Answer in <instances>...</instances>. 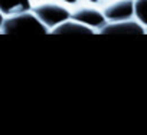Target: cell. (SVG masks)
Masks as SVG:
<instances>
[{"mask_svg": "<svg viewBox=\"0 0 147 135\" xmlns=\"http://www.w3.org/2000/svg\"><path fill=\"white\" fill-rule=\"evenodd\" d=\"M134 17L147 30V0H134Z\"/></svg>", "mask_w": 147, "mask_h": 135, "instance_id": "obj_8", "label": "cell"}, {"mask_svg": "<svg viewBox=\"0 0 147 135\" xmlns=\"http://www.w3.org/2000/svg\"><path fill=\"white\" fill-rule=\"evenodd\" d=\"M71 17L87 25L91 29H94L97 33L107 23V19L102 13L101 6H94V5H88V3H81L77 7H74Z\"/></svg>", "mask_w": 147, "mask_h": 135, "instance_id": "obj_3", "label": "cell"}, {"mask_svg": "<svg viewBox=\"0 0 147 135\" xmlns=\"http://www.w3.org/2000/svg\"><path fill=\"white\" fill-rule=\"evenodd\" d=\"M146 33H147L146 27L136 17L118 22H107L98 30V35H111V36H138Z\"/></svg>", "mask_w": 147, "mask_h": 135, "instance_id": "obj_4", "label": "cell"}, {"mask_svg": "<svg viewBox=\"0 0 147 135\" xmlns=\"http://www.w3.org/2000/svg\"><path fill=\"white\" fill-rule=\"evenodd\" d=\"M42 2H48V0H32L33 5H38V3H42Z\"/></svg>", "mask_w": 147, "mask_h": 135, "instance_id": "obj_11", "label": "cell"}, {"mask_svg": "<svg viewBox=\"0 0 147 135\" xmlns=\"http://www.w3.org/2000/svg\"><path fill=\"white\" fill-rule=\"evenodd\" d=\"M3 35H49L48 27L38 19V16L30 10L19 12L10 16H5L0 27Z\"/></svg>", "mask_w": 147, "mask_h": 135, "instance_id": "obj_1", "label": "cell"}, {"mask_svg": "<svg viewBox=\"0 0 147 135\" xmlns=\"http://www.w3.org/2000/svg\"><path fill=\"white\" fill-rule=\"evenodd\" d=\"M58 2H61V3H63L65 6H68V7L74 9V7H77L78 5L84 3V0H58Z\"/></svg>", "mask_w": 147, "mask_h": 135, "instance_id": "obj_9", "label": "cell"}, {"mask_svg": "<svg viewBox=\"0 0 147 135\" xmlns=\"http://www.w3.org/2000/svg\"><path fill=\"white\" fill-rule=\"evenodd\" d=\"M107 22H118L134 17V0H111L101 6Z\"/></svg>", "mask_w": 147, "mask_h": 135, "instance_id": "obj_5", "label": "cell"}, {"mask_svg": "<svg viewBox=\"0 0 147 135\" xmlns=\"http://www.w3.org/2000/svg\"><path fill=\"white\" fill-rule=\"evenodd\" d=\"M3 20H5V16H3V13L0 12V27H2V23H3Z\"/></svg>", "mask_w": 147, "mask_h": 135, "instance_id": "obj_12", "label": "cell"}, {"mask_svg": "<svg viewBox=\"0 0 147 135\" xmlns=\"http://www.w3.org/2000/svg\"><path fill=\"white\" fill-rule=\"evenodd\" d=\"M32 6V0H0V12L3 13V16H10L19 12L30 10Z\"/></svg>", "mask_w": 147, "mask_h": 135, "instance_id": "obj_7", "label": "cell"}, {"mask_svg": "<svg viewBox=\"0 0 147 135\" xmlns=\"http://www.w3.org/2000/svg\"><path fill=\"white\" fill-rule=\"evenodd\" d=\"M84 3L94 5V6H102V0H84Z\"/></svg>", "mask_w": 147, "mask_h": 135, "instance_id": "obj_10", "label": "cell"}, {"mask_svg": "<svg viewBox=\"0 0 147 135\" xmlns=\"http://www.w3.org/2000/svg\"><path fill=\"white\" fill-rule=\"evenodd\" d=\"M32 12L38 16V19L51 32L53 27H56L58 25H61L62 22H65L71 17L72 9L65 6L63 3L58 2V0H48V2L33 5Z\"/></svg>", "mask_w": 147, "mask_h": 135, "instance_id": "obj_2", "label": "cell"}, {"mask_svg": "<svg viewBox=\"0 0 147 135\" xmlns=\"http://www.w3.org/2000/svg\"><path fill=\"white\" fill-rule=\"evenodd\" d=\"M107 2H111V0H102V5H104V3H107Z\"/></svg>", "mask_w": 147, "mask_h": 135, "instance_id": "obj_13", "label": "cell"}, {"mask_svg": "<svg viewBox=\"0 0 147 135\" xmlns=\"http://www.w3.org/2000/svg\"><path fill=\"white\" fill-rule=\"evenodd\" d=\"M97 32L91 27H88L87 25L69 17L68 20L62 22L61 25H58L56 27H53L49 35H66V36H92Z\"/></svg>", "mask_w": 147, "mask_h": 135, "instance_id": "obj_6", "label": "cell"}]
</instances>
